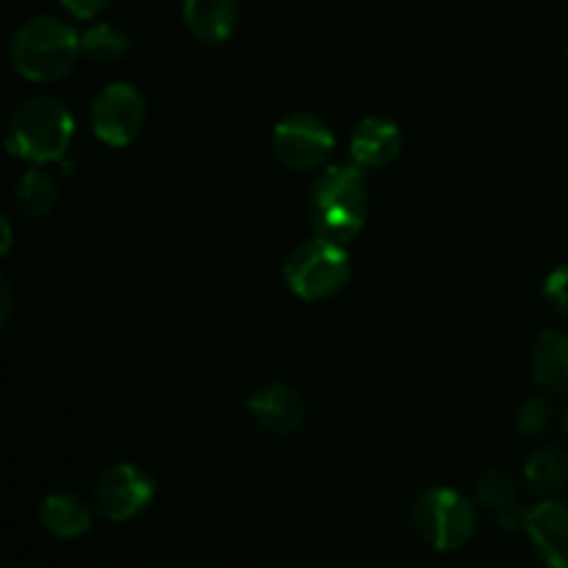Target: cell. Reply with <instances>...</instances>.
<instances>
[{
  "label": "cell",
  "mask_w": 568,
  "mask_h": 568,
  "mask_svg": "<svg viewBox=\"0 0 568 568\" xmlns=\"http://www.w3.org/2000/svg\"><path fill=\"white\" fill-rule=\"evenodd\" d=\"M308 216L316 233L347 244L369 220V189L358 164H333L316 175L308 192Z\"/></svg>",
  "instance_id": "obj_1"
},
{
  "label": "cell",
  "mask_w": 568,
  "mask_h": 568,
  "mask_svg": "<svg viewBox=\"0 0 568 568\" xmlns=\"http://www.w3.org/2000/svg\"><path fill=\"white\" fill-rule=\"evenodd\" d=\"M128 50H131V37L111 22H98L81 33V55L98 61V64L125 59Z\"/></svg>",
  "instance_id": "obj_17"
},
{
  "label": "cell",
  "mask_w": 568,
  "mask_h": 568,
  "mask_svg": "<svg viewBox=\"0 0 568 568\" xmlns=\"http://www.w3.org/2000/svg\"><path fill=\"white\" fill-rule=\"evenodd\" d=\"M247 410L261 430L272 436H292L305 422V403L294 388L283 383H266L247 399Z\"/></svg>",
  "instance_id": "obj_10"
},
{
  "label": "cell",
  "mask_w": 568,
  "mask_h": 568,
  "mask_svg": "<svg viewBox=\"0 0 568 568\" xmlns=\"http://www.w3.org/2000/svg\"><path fill=\"white\" fill-rule=\"evenodd\" d=\"M399 150H403V133L388 116H366L349 139V155L361 170H381L392 164Z\"/></svg>",
  "instance_id": "obj_11"
},
{
  "label": "cell",
  "mask_w": 568,
  "mask_h": 568,
  "mask_svg": "<svg viewBox=\"0 0 568 568\" xmlns=\"http://www.w3.org/2000/svg\"><path fill=\"white\" fill-rule=\"evenodd\" d=\"M155 497V480L136 464H116L94 483V508L109 521H131L150 508Z\"/></svg>",
  "instance_id": "obj_8"
},
{
  "label": "cell",
  "mask_w": 568,
  "mask_h": 568,
  "mask_svg": "<svg viewBox=\"0 0 568 568\" xmlns=\"http://www.w3.org/2000/svg\"><path fill=\"white\" fill-rule=\"evenodd\" d=\"M92 131L109 148H128L148 122V103L142 92L125 81L109 83L92 100Z\"/></svg>",
  "instance_id": "obj_6"
},
{
  "label": "cell",
  "mask_w": 568,
  "mask_h": 568,
  "mask_svg": "<svg viewBox=\"0 0 568 568\" xmlns=\"http://www.w3.org/2000/svg\"><path fill=\"white\" fill-rule=\"evenodd\" d=\"M242 6L239 0H183L186 31L203 44H222L236 33Z\"/></svg>",
  "instance_id": "obj_12"
},
{
  "label": "cell",
  "mask_w": 568,
  "mask_h": 568,
  "mask_svg": "<svg viewBox=\"0 0 568 568\" xmlns=\"http://www.w3.org/2000/svg\"><path fill=\"white\" fill-rule=\"evenodd\" d=\"M9 308H11V294H9V286L3 283V322L9 320Z\"/></svg>",
  "instance_id": "obj_24"
},
{
  "label": "cell",
  "mask_w": 568,
  "mask_h": 568,
  "mask_svg": "<svg viewBox=\"0 0 568 568\" xmlns=\"http://www.w3.org/2000/svg\"><path fill=\"white\" fill-rule=\"evenodd\" d=\"M566 59H568V53H566Z\"/></svg>",
  "instance_id": "obj_26"
},
{
  "label": "cell",
  "mask_w": 568,
  "mask_h": 568,
  "mask_svg": "<svg viewBox=\"0 0 568 568\" xmlns=\"http://www.w3.org/2000/svg\"><path fill=\"white\" fill-rule=\"evenodd\" d=\"M525 480L536 494H552L568 483V453L560 447H541L527 458Z\"/></svg>",
  "instance_id": "obj_15"
},
{
  "label": "cell",
  "mask_w": 568,
  "mask_h": 568,
  "mask_svg": "<svg viewBox=\"0 0 568 568\" xmlns=\"http://www.w3.org/2000/svg\"><path fill=\"white\" fill-rule=\"evenodd\" d=\"M333 148H336V136H333L331 125L308 111L283 116L272 131V150L288 170H316L320 164H325Z\"/></svg>",
  "instance_id": "obj_7"
},
{
  "label": "cell",
  "mask_w": 568,
  "mask_h": 568,
  "mask_svg": "<svg viewBox=\"0 0 568 568\" xmlns=\"http://www.w3.org/2000/svg\"><path fill=\"white\" fill-rule=\"evenodd\" d=\"M527 514H530V508H525V505L516 499V503H510L508 508H503L497 514V521L503 530L508 532H525V525H527Z\"/></svg>",
  "instance_id": "obj_22"
},
{
  "label": "cell",
  "mask_w": 568,
  "mask_h": 568,
  "mask_svg": "<svg viewBox=\"0 0 568 568\" xmlns=\"http://www.w3.org/2000/svg\"><path fill=\"white\" fill-rule=\"evenodd\" d=\"M81 55V33L59 17L39 14L11 37V64L26 81H59Z\"/></svg>",
  "instance_id": "obj_2"
},
{
  "label": "cell",
  "mask_w": 568,
  "mask_h": 568,
  "mask_svg": "<svg viewBox=\"0 0 568 568\" xmlns=\"http://www.w3.org/2000/svg\"><path fill=\"white\" fill-rule=\"evenodd\" d=\"M564 425H566V433H568V410H566V422H564Z\"/></svg>",
  "instance_id": "obj_25"
},
{
  "label": "cell",
  "mask_w": 568,
  "mask_h": 568,
  "mask_svg": "<svg viewBox=\"0 0 568 568\" xmlns=\"http://www.w3.org/2000/svg\"><path fill=\"white\" fill-rule=\"evenodd\" d=\"M61 6H64L67 14H72L75 20L89 22L98 20V17L109 9L111 0H61Z\"/></svg>",
  "instance_id": "obj_21"
},
{
  "label": "cell",
  "mask_w": 568,
  "mask_h": 568,
  "mask_svg": "<svg viewBox=\"0 0 568 568\" xmlns=\"http://www.w3.org/2000/svg\"><path fill=\"white\" fill-rule=\"evenodd\" d=\"M9 247H11V225L9 220H3V255H9Z\"/></svg>",
  "instance_id": "obj_23"
},
{
  "label": "cell",
  "mask_w": 568,
  "mask_h": 568,
  "mask_svg": "<svg viewBox=\"0 0 568 568\" xmlns=\"http://www.w3.org/2000/svg\"><path fill=\"white\" fill-rule=\"evenodd\" d=\"M416 536L436 552H455L477 532V510L455 488H430L414 508Z\"/></svg>",
  "instance_id": "obj_5"
},
{
  "label": "cell",
  "mask_w": 568,
  "mask_h": 568,
  "mask_svg": "<svg viewBox=\"0 0 568 568\" xmlns=\"http://www.w3.org/2000/svg\"><path fill=\"white\" fill-rule=\"evenodd\" d=\"M75 120L55 98H31L17 105L6 125V150L17 159L48 164L70 150Z\"/></svg>",
  "instance_id": "obj_3"
},
{
  "label": "cell",
  "mask_w": 568,
  "mask_h": 568,
  "mask_svg": "<svg viewBox=\"0 0 568 568\" xmlns=\"http://www.w3.org/2000/svg\"><path fill=\"white\" fill-rule=\"evenodd\" d=\"M39 521H42L44 530L55 538H81L83 532H89L92 527V510L83 503L81 497L67 491L48 494L39 505Z\"/></svg>",
  "instance_id": "obj_13"
},
{
  "label": "cell",
  "mask_w": 568,
  "mask_h": 568,
  "mask_svg": "<svg viewBox=\"0 0 568 568\" xmlns=\"http://www.w3.org/2000/svg\"><path fill=\"white\" fill-rule=\"evenodd\" d=\"M475 499H477V505H483V508L499 514V510L508 508L510 503H516L514 480H510V477L505 475V471H499V469L486 471V475L477 480Z\"/></svg>",
  "instance_id": "obj_18"
},
{
  "label": "cell",
  "mask_w": 568,
  "mask_h": 568,
  "mask_svg": "<svg viewBox=\"0 0 568 568\" xmlns=\"http://www.w3.org/2000/svg\"><path fill=\"white\" fill-rule=\"evenodd\" d=\"M525 536L530 538L538 560L547 568H568V505L547 503L532 505L527 514Z\"/></svg>",
  "instance_id": "obj_9"
},
{
  "label": "cell",
  "mask_w": 568,
  "mask_h": 568,
  "mask_svg": "<svg viewBox=\"0 0 568 568\" xmlns=\"http://www.w3.org/2000/svg\"><path fill=\"white\" fill-rule=\"evenodd\" d=\"M349 272H353V264L344 244L316 236L294 247L283 275L300 300L316 303V300H327L342 292L344 283L349 281Z\"/></svg>",
  "instance_id": "obj_4"
},
{
  "label": "cell",
  "mask_w": 568,
  "mask_h": 568,
  "mask_svg": "<svg viewBox=\"0 0 568 568\" xmlns=\"http://www.w3.org/2000/svg\"><path fill=\"white\" fill-rule=\"evenodd\" d=\"M544 297L558 314L568 316V264L549 272L547 281H544Z\"/></svg>",
  "instance_id": "obj_20"
},
{
  "label": "cell",
  "mask_w": 568,
  "mask_h": 568,
  "mask_svg": "<svg viewBox=\"0 0 568 568\" xmlns=\"http://www.w3.org/2000/svg\"><path fill=\"white\" fill-rule=\"evenodd\" d=\"M555 408L547 397H530L516 414V430L521 436H541L552 425Z\"/></svg>",
  "instance_id": "obj_19"
},
{
  "label": "cell",
  "mask_w": 568,
  "mask_h": 568,
  "mask_svg": "<svg viewBox=\"0 0 568 568\" xmlns=\"http://www.w3.org/2000/svg\"><path fill=\"white\" fill-rule=\"evenodd\" d=\"M59 183L42 170H28L26 175L17 183V205H20L22 214L33 216V220H42L50 216L59 205Z\"/></svg>",
  "instance_id": "obj_16"
},
{
  "label": "cell",
  "mask_w": 568,
  "mask_h": 568,
  "mask_svg": "<svg viewBox=\"0 0 568 568\" xmlns=\"http://www.w3.org/2000/svg\"><path fill=\"white\" fill-rule=\"evenodd\" d=\"M532 377L541 388L568 394V333L547 331L532 349Z\"/></svg>",
  "instance_id": "obj_14"
}]
</instances>
